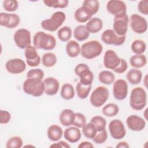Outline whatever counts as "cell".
<instances>
[{
  "label": "cell",
  "instance_id": "16",
  "mask_svg": "<svg viewBox=\"0 0 148 148\" xmlns=\"http://www.w3.org/2000/svg\"><path fill=\"white\" fill-rule=\"evenodd\" d=\"M126 124L128 128L133 131H141L146 127V121L143 118L136 115L131 114L127 117Z\"/></svg>",
  "mask_w": 148,
  "mask_h": 148
},
{
  "label": "cell",
  "instance_id": "36",
  "mask_svg": "<svg viewBox=\"0 0 148 148\" xmlns=\"http://www.w3.org/2000/svg\"><path fill=\"white\" fill-rule=\"evenodd\" d=\"M72 29L68 26H64L58 29L57 36L58 39L63 42H68L72 37Z\"/></svg>",
  "mask_w": 148,
  "mask_h": 148
},
{
  "label": "cell",
  "instance_id": "23",
  "mask_svg": "<svg viewBox=\"0 0 148 148\" xmlns=\"http://www.w3.org/2000/svg\"><path fill=\"white\" fill-rule=\"evenodd\" d=\"M142 72L138 69H131L126 75V79L129 83L132 85H136L142 80Z\"/></svg>",
  "mask_w": 148,
  "mask_h": 148
},
{
  "label": "cell",
  "instance_id": "10",
  "mask_svg": "<svg viewBox=\"0 0 148 148\" xmlns=\"http://www.w3.org/2000/svg\"><path fill=\"white\" fill-rule=\"evenodd\" d=\"M108 129L111 136L116 140L123 139L126 135V130L124 124L119 119L111 120L108 125Z\"/></svg>",
  "mask_w": 148,
  "mask_h": 148
},
{
  "label": "cell",
  "instance_id": "37",
  "mask_svg": "<svg viewBox=\"0 0 148 148\" xmlns=\"http://www.w3.org/2000/svg\"><path fill=\"white\" fill-rule=\"evenodd\" d=\"M90 122L95 126L97 132L106 129V120L102 116L98 115L95 116L91 119Z\"/></svg>",
  "mask_w": 148,
  "mask_h": 148
},
{
  "label": "cell",
  "instance_id": "35",
  "mask_svg": "<svg viewBox=\"0 0 148 148\" xmlns=\"http://www.w3.org/2000/svg\"><path fill=\"white\" fill-rule=\"evenodd\" d=\"M102 112L106 117H114L119 113V108L114 103H109L102 108Z\"/></svg>",
  "mask_w": 148,
  "mask_h": 148
},
{
  "label": "cell",
  "instance_id": "15",
  "mask_svg": "<svg viewBox=\"0 0 148 148\" xmlns=\"http://www.w3.org/2000/svg\"><path fill=\"white\" fill-rule=\"evenodd\" d=\"M129 18L127 14L122 17H114L113 30L120 36H125L127 32Z\"/></svg>",
  "mask_w": 148,
  "mask_h": 148
},
{
  "label": "cell",
  "instance_id": "12",
  "mask_svg": "<svg viewBox=\"0 0 148 148\" xmlns=\"http://www.w3.org/2000/svg\"><path fill=\"white\" fill-rule=\"evenodd\" d=\"M128 83L125 80L119 79L113 82V95L117 100H124L128 95Z\"/></svg>",
  "mask_w": 148,
  "mask_h": 148
},
{
  "label": "cell",
  "instance_id": "43",
  "mask_svg": "<svg viewBox=\"0 0 148 148\" xmlns=\"http://www.w3.org/2000/svg\"><path fill=\"white\" fill-rule=\"evenodd\" d=\"M86 123V118L85 116L81 113H75L73 125L79 128H82Z\"/></svg>",
  "mask_w": 148,
  "mask_h": 148
},
{
  "label": "cell",
  "instance_id": "51",
  "mask_svg": "<svg viewBox=\"0 0 148 148\" xmlns=\"http://www.w3.org/2000/svg\"><path fill=\"white\" fill-rule=\"evenodd\" d=\"M89 66L86 64H84V63H80V64H78L75 67V69H74V71H75V73L76 74V76H77V75L81 72L83 70L86 69V68H88Z\"/></svg>",
  "mask_w": 148,
  "mask_h": 148
},
{
  "label": "cell",
  "instance_id": "40",
  "mask_svg": "<svg viewBox=\"0 0 148 148\" xmlns=\"http://www.w3.org/2000/svg\"><path fill=\"white\" fill-rule=\"evenodd\" d=\"M23 141L21 137L13 136L10 137L6 143V148H20L23 146Z\"/></svg>",
  "mask_w": 148,
  "mask_h": 148
},
{
  "label": "cell",
  "instance_id": "31",
  "mask_svg": "<svg viewBox=\"0 0 148 148\" xmlns=\"http://www.w3.org/2000/svg\"><path fill=\"white\" fill-rule=\"evenodd\" d=\"M98 80L103 84L110 85L114 82L115 76L112 72L108 70H104L99 72L98 75Z\"/></svg>",
  "mask_w": 148,
  "mask_h": 148
},
{
  "label": "cell",
  "instance_id": "26",
  "mask_svg": "<svg viewBox=\"0 0 148 148\" xmlns=\"http://www.w3.org/2000/svg\"><path fill=\"white\" fill-rule=\"evenodd\" d=\"M75 20L80 23H84L90 20L92 16L82 6L77 8L74 13Z\"/></svg>",
  "mask_w": 148,
  "mask_h": 148
},
{
  "label": "cell",
  "instance_id": "48",
  "mask_svg": "<svg viewBox=\"0 0 148 148\" xmlns=\"http://www.w3.org/2000/svg\"><path fill=\"white\" fill-rule=\"evenodd\" d=\"M138 10L144 15L148 14V0L140 1L137 6Z\"/></svg>",
  "mask_w": 148,
  "mask_h": 148
},
{
  "label": "cell",
  "instance_id": "38",
  "mask_svg": "<svg viewBox=\"0 0 148 148\" xmlns=\"http://www.w3.org/2000/svg\"><path fill=\"white\" fill-rule=\"evenodd\" d=\"M82 128L83 135L88 139H92L97 132L96 128L91 122L86 123Z\"/></svg>",
  "mask_w": 148,
  "mask_h": 148
},
{
  "label": "cell",
  "instance_id": "1",
  "mask_svg": "<svg viewBox=\"0 0 148 148\" xmlns=\"http://www.w3.org/2000/svg\"><path fill=\"white\" fill-rule=\"evenodd\" d=\"M57 45L56 38L43 31H38L35 34L33 37V45L37 49L44 50H51Z\"/></svg>",
  "mask_w": 148,
  "mask_h": 148
},
{
  "label": "cell",
  "instance_id": "5",
  "mask_svg": "<svg viewBox=\"0 0 148 148\" xmlns=\"http://www.w3.org/2000/svg\"><path fill=\"white\" fill-rule=\"evenodd\" d=\"M23 90L26 94L35 97H40L45 93L43 81L34 79H26L23 84Z\"/></svg>",
  "mask_w": 148,
  "mask_h": 148
},
{
  "label": "cell",
  "instance_id": "52",
  "mask_svg": "<svg viewBox=\"0 0 148 148\" xmlns=\"http://www.w3.org/2000/svg\"><path fill=\"white\" fill-rule=\"evenodd\" d=\"M94 146L90 142L83 141L78 145L79 148H93Z\"/></svg>",
  "mask_w": 148,
  "mask_h": 148
},
{
  "label": "cell",
  "instance_id": "4",
  "mask_svg": "<svg viewBox=\"0 0 148 148\" xmlns=\"http://www.w3.org/2000/svg\"><path fill=\"white\" fill-rule=\"evenodd\" d=\"M66 20V15L62 11L54 12L50 18L45 19L41 22L42 28L49 32H54L62 26Z\"/></svg>",
  "mask_w": 148,
  "mask_h": 148
},
{
  "label": "cell",
  "instance_id": "49",
  "mask_svg": "<svg viewBox=\"0 0 148 148\" xmlns=\"http://www.w3.org/2000/svg\"><path fill=\"white\" fill-rule=\"evenodd\" d=\"M10 18V13L6 12H1L0 13V25L2 27H5L9 24Z\"/></svg>",
  "mask_w": 148,
  "mask_h": 148
},
{
  "label": "cell",
  "instance_id": "45",
  "mask_svg": "<svg viewBox=\"0 0 148 148\" xmlns=\"http://www.w3.org/2000/svg\"><path fill=\"white\" fill-rule=\"evenodd\" d=\"M20 23V18L18 15L15 13H10V18L9 24L6 26L7 28L13 29L16 28Z\"/></svg>",
  "mask_w": 148,
  "mask_h": 148
},
{
  "label": "cell",
  "instance_id": "34",
  "mask_svg": "<svg viewBox=\"0 0 148 148\" xmlns=\"http://www.w3.org/2000/svg\"><path fill=\"white\" fill-rule=\"evenodd\" d=\"M131 49L135 54H143L146 50V44L142 39H136L131 43Z\"/></svg>",
  "mask_w": 148,
  "mask_h": 148
},
{
  "label": "cell",
  "instance_id": "7",
  "mask_svg": "<svg viewBox=\"0 0 148 148\" xmlns=\"http://www.w3.org/2000/svg\"><path fill=\"white\" fill-rule=\"evenodd\" d=\"M13 39L18 48L25 49L31 44V32L27 29L20 28L14 32Z\"/></svg>",
  "mask_w": 148,
  "mask_h": 148
},
{
  "label": "cell",
  "instance_id": "27",
  "mask_svg": "<svg viewBox=\"0 0 148 148\" xmlns=\"http://www.w3.org/2000/svg\"><path fill=\"white\" fill-rule=\"evenodd\" d=\"M90 36V33L84 25H79L75 27L73 31V36L76 40L82 42L86 40Z\"/></svg>",
  "mask_w": 148,
  "mask_h": 148
},
{
  "label": "cell",
  "instance_id": "13",
  "mask_svg": "<svg viewBox=\"0 0 148 148\" xmlns=\"http://www.w3.org/2000/svg\"><path fill=\"white\" fill-rule=\"evenodd\" d=\"M26 62L21 58H16L8 60L5 64L6 71L11 74H20L26 69Z\"/></svg>",
  "mask_w": 148,
  "mask_h": 148
},
{
  "label": "cell",
  "instance_id": "14",
  "mask_svg": "<svg viewBox=\"0 0 148 148\" xmlns=\"http://www.w3.org/2000/svg\"><path fill=\"white\" fill-rule=\"evenodd\" d=\"M24 56L25 62L30 67H36L39 65L41 58L39 55L37 49L33 45H30L25 49Z\"/></svg>",
  "mask_w": 148,
  "mask_h": 148
},
{
  "label": "cell",
  "instance_id": "39",
  "mask_svg": "<svg viewBox=\"0 0 148 148\" xmlns=\"http://www.w3.org/2000/svg\"><path fill=\"white\" fill-rule=\"evenodd\" d=\"M45 5L52 8H65L69 4L68 0H44Z\"/></svg>",
  "mask_w": 148,
  "mask_h": 148
},
{
  "label": "cell",
  "instance_id": "17",
  "mask_svg": "<svg viewBox=\"0 0 148 148\" xmlns=\"http://www.w3.org/2000/svg\"><path fill=\"white\" fill-rule=\"evenodd\" d=\"M120 58L113 50H108L103 55V64L105 68L114 70L119 65Z\"/></svg>",
  "mask_w": 148,
  "mask_h": 148
},
{
  "label": "cell",
  "instance_id": "41",
  "mask_svg": "<svg viewBox=\"0 0 148 148\" xmlns=\"http://www.w3.org/2000/svg\"><path fill=\"white\" fill-rule=\"evenodd\" d=\"M45 76V73L40 68H34L30 69L27 73V79H34L43 80Z\"/></svg>",
  "mask_w": 148,
  "mask_h": 148
},
{
  "label": "cell",
  "instance_id": "53",
  "mask_svg": "<svg viewBox=\"0 0 148 148\" xmlns=\"http://www.w3.org/2000/svg\"><path fill=\"white\" fill-rule=\"evenodd\" d=\"M117 148H128L130 147V146L128 143L125 141H121L117 143V145L116 146Z\"/></svg>",
  "mask_w": 148,
  "mask_h": 148
},
{
  "label": "cell",
  "instance_id": "32",
  "mask_svg": "<svg viewBox=\"0 0 148 148\" xmlns=\"http://www.w3.org/2000/svg\"><path fill=\"white\" fill-rule=\"evenodd\" d=\"M92 85H84L79 82L76 86V92L79 98L84 99L88 96Z\"/></svg>",
  "mask_w": 148,
  "mask_h": 148
},
{
  "label": "cell",
  "instance_id": "8",
  "mask_svg": "<svg viewBox=\"0 0 148 148\" xmlns=\"http://www.w3.org/2000/svg\"><path fill=\"white\" fill-rule=\"evenodd\" d=\"M126 36H120L116 34L113 29L105 30L101 35L102 41L109 45L121 46L125 41Z\"/></svg>",
  "mask_w": 148,
  "mask_h": 148
},
{
  "label": "cell",
  "instance_id": "28",
  "mask_svg": "<svg viewBox=\"0 0 148 148\" xmlns=\"http://www.w3.org/2000/svg\"><path fill=\"white\" fill-rule=\"evenodd\" d=\"M75 91L73 86L68 83L64 84L61 88L60 95L65 100H71L73 98Z\"/></svg>",
  "mask_w": 148,
  "mask_h": 148
},
{
  "label": "cell",
  "instance_id": "18",
  "mask_svg": "<svg viewBox=\"0 0 148 148\" xmlns=\"http://www.w3.org/2000/svg\"><path fill=\"white\" fill-rule=\"evenodd\" d=\"M45 85V93L50 96L56 95L60 89V83L54 77H47L43 80Z\"/></svg>",
  "mask_w": 148,
  "mask_h": 148
},
{
  "label": "cell",
  "instance_id": "47",
  "mask_svg": "<svg viewBox=\"0 0 148 148\" xmlns=\"http://www.w3.org/2000/svg\"><path fill=\"white\" fill-rule=\"evenodd\" d=\"M11 114L10 113L6 110L1 109L0 110V124H6L11 120Z\"/></svg>",
  "mask_w": 148,
  "mask_h": 148
},
{
  "label": "cell",
  "instance_id": "54",
  "mask_svg": "<svg viewBox=\"0 0 148 148\" xmlns=\"http://www.w3.org/2000/svg\"><path fill=\"white\" fill-rule=\"evenodd\" d=\"M143 83L145 84V87H147V75H146L145 77H144V80H143Z\"/></svg>",
  "mask_w": 148,
  "mask_h": 148
},
{
  "label": "cell",
  "instance_id": "11",
  "mask_svg": "<svg viewBox=\"0 0 148 148\" xmlns=\"http://www.w3.org/2000/svg\"><path fill=\"white\" fill-rule=\"evenodd\" d=\"M106 7L107 11L114 17H122L127 14V6L123 1H109Z\"/></svg>",
  "mask_w": 148,
  "mask_h": 148
},
{
  "label": "cell",
  "instance_id": "22",
  "mask_svg": "<svg viewBox=\"0 0 148 148\" xmlns=\"http://www.w3.org/2000/svg\"><path fill=\"white\" fill-rule=\"evenodd\" d=\"M85 26L90 34H96L102 29L103 21L99 17H92L87 22Z\"/></svg>",
  "mask_w": 148,
  "mask_h": 148
},
{
  "label": "cell",
  "instance_id": "25",
  "mask_svg": "<svg viewBox=\"0 0 148 148\" xmlns=\"http://www.w3.org/2000/svg\"><path fill=\"white\" fill-rule=\"evenodd\" d=\"M130 64L134 68L139 69L144 67L147 64V58L145 55L135 54L130 58Z\"/></svg>",
  "mask_w": 148,
  "mask_h": 148
},
{
  "label": "cell",
  "instance_id": "2",
  "mask_svg": "<svg viewBox=\"0 0 148 148\" xmlns=\"http://www.w3.org/2000/svg\"><path fill=\"white\" fill-rule=\"evenodd\" d=\"M147 104V93L141 87L134 88L130 96V105L131 108L137 111L144 109Z\"/></svg>",
  "mask_w": 148,
  "mask_h": 148
},
{
  "label": "cell",
  "instance_id": "55",
  "mask_svg": "<svg viewBox=\"0 0 148 148\" xmlns=\"http://www.w3.org/2000/svg\"><path fill=\"white\" fill-rule=\"evenodd\" d=\"M147 109H145V110L144 111V112H143V115H144V117H145V120H147Z\"/></svg>",
  "mask_w": 148,
  "mask_h": 148
},
{
  "label": "cell",
  "instance_id": "19",
  "mask_svg": "<svg viewBox=\"0 0 148 148\" xmlns=\"http://www.w3.org/2000/svg\"><path fill=\"white\" fill-rule=\"evenodd\" d=\"M64 138L70 143L77 142L82 137V133L79 128L75 126L68 127L64 131Z\"/></svg>",
  "mask_w": 148,
  "mask_h": 148
},
{
  "label": "cell",
  "instance_id": "29",
  "mask_svg": "<svg viewBox=\"0 0 148 148\" xmlns=\"http://www.w3.org/2000/svg\"><path fill=\"white\" fill-rule=\"evenodd\" d=\"M77 76L79 77V82L84 85H92L94 80V74L90 68H86L81 71Z\"/></svg>",
  "mask_w": 148,
  "mask_h": 148
},
{
  "label": "cell",
  "instance_id": "6",
  "mask_svg": "<svg viewBox=\"0 0 148 148\" xmlns=\"http://www.w3.org/2000/svg\"><path fill=\"white\" fill-rule=\"evenodd\" d=\"M109 97V91L105 86H99L96 87L91 94L90 102L92 106L99 108L103 106Z\"/></svg>",
  "mask_w": 148,
  "mask_h": 148
},
{
  "label": "cell",
  "instance_id": "56",
  "mask_svg": "<svg viewBox=\"0 0 148 148\" xmlns=\"http://www.w3.org/2000/svg\"><path fill=\"white\" fill-rule=\"evenodd\" d=\"M27 146H29V145H26V146H25V147H27ZM31 146H32V145H31Z\"/></svg>",
  "mask_w": 148,
  "mask_h": 148
},
{
  "label": "cell",
  "instance_id": "24",
  "mask_svg": "<svg viewBox=\"0 0 148 148\" xmlns=\"http://www.w3.org/2000/svg\"><path fill=\"white\" fill-rule=\"evenodd\" d=\"M67 55L71 58H75L80 54V46L79 43L74 40H69L65 47Z\"/></svg>",
  "mask_w": 148,
  "mask_h": 148
},
{
  "label": "cell",
  "instance_id": "46",
  "mask_svg": "<svg viewBox=\"0 0 148 148\" xmlns=\"http://www.w3.org/2000/svg\"><path fill=\"white\" fill-rule=\"evenodd\" d=\"M128 68V63L127 61L122 58H120V61L117 67L113 70L114 72L119 74L124 73Z\"/></svg>",
  "mask_w": 148,
  "mask_h": 148
},
{
  "label": "cell",
  "instance_id": "50",
  "mask_svg": "<svg viewBox=\"0 0 148 148\" xmlns=\"http://www.w3.org/2000/svg\"><path fill=\"white\" fill-rule=\"evenodd\" d=\"M50 147H62V148H70L71 146L66 142L64 140L57 141L54 143H53L50 146Z\"/></svg>",
  "mask_w": 148,
  "mask_h": 148
},
{
  "label": "cell",
  "instance_id": "42",
  "mask_svg": "<svg viewBox=\"0 0 148 148\" xmlns=\"http://www.w3.org/2000/svg\"><path fill=\"white\" fill-rule=\"evenodd\" d=\"M3 8L6 12H13L18 7V2L16 0H5L3 2Z\"/></svg>",
  "mask_w": 148,
  "mask_h": 148
},
{
  "label": "cell",
  "instance_id": "21",
  "mask_svg": "<svg viewBox=\"0 0 148 148\" xmlns=\"http://www.w3.org/2000/svg\"><path fill=\"white\" fill-rule=\"evenodd\" d=\"M63 134L64 132L62 128L57 124L51 125L47 130V137L53 142L58 141L62 138Z\"/></svg>",
  "mask_w": 148,
  "mask_h": 148
},
{
  "label": "cell",
  "instance_id": "20",
  "mask_svg": "<svg viewBox=\"0 0 148 148\" xmlns=\"http://www.w3.org/2000/svg\"><path fill=\"white\" fill-rule=\"evenodd\" d=\"M75 113L70 109H65L61 111L59 116L60 123L65 127H69L73 125Z\"/></svg>",
  "mask_w": 148,
  "mask_h": 148
},
{
  "label": "cell",
  "instance_id": "3",
  "mask_svg": "<svg viewBox=\"0 0 148 148\" xmlns=\"http://www.w3.org/2000/svg\"><path fill=\"white\" fill-rule=\"evenodd\" d=\"M103 51L101 43L96 40H90L80 46V54L87 60H92L99 56Z\"/></svg>",
  "mask_w": 148,
  "mask_h": 148
},
{
  "label": "cell",
  "instance_id": "9",
  "mask_svg": "<svg viewBox=\"0 0 148 148\" xmlns=\"http://www.w3.org/2000/svg\"><path fill=\"white\" fill-rule=\"evenodd\" d=\"M132 30L138 34L146 32L147 30V21L145 18L138 14H132L129 19Z\"/></svg>",
  "mask_w": 148,
  "mask_h": 148
},
{
  "label": "cell",
  "instance_id": "30",
  "mask_svg": "<svg viewBox=\"0 0 148 148\" xmlns=\"http://www.w3.org/2000/svg\"><path fill=\"white\" fill-rule=\"evenodd\" d=\"M82 6L92 16L99 10V2L96 0H85L83 2Z\"/></svg>",
  "mask_w": 148,
  "mask_h": 148
},
{
  "label": "cell",
  "instance_id": "44",
  "mask_svg": "<svg viewBox=\"0 0 148 148\" xmlns=\"http://www.w3.org/2000/svg\"><path fill=\"white\" fill-rule=\"evenodd\" d=\"M108 138V132L106 130L98 131L92 139L94 143L97 144H102L105 143Z\"/></svg>",
  "mask_w": 148,
  "mask_h": 148
},
{
  "label": "cell",
  "instance_id": "33",
  "mask_svg": "<svg viewBox=\"0 0 148 148\" xmlns=\"http://www.w3.org/2000/svg\"><path fill=\"white\" fill-rule=\"evenodd\" d=\"M41 61L44 66L46 68H51L56 64L57 58L54 53L51 52H47L42 56Z\"/></svg>",
  "mask_w": 148,
  "mask_h": 148
}]
</instances>
